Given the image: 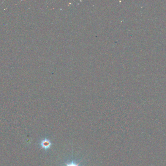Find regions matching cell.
<instances>
[{"instance_id": "6da1fadb", "label": "cell", "mask_w": 166, "mask_h": 166, "mask_svg": "<svg viewBox=\"0 0 166 166\" xmlns=\"http://www.w3.org/2000/svg\"><path fill=\"white\" fill-rule=\"evenodd\" d=\"M40 146L41 147V149H44L47 151L48 149H50V146L52 144L50 142V141L47 138H45L43 140L41 141L40 142Z\"/></svg>"}, {"instance_id": "7a4b0ae2", "label": "cell", "mask_w": 166, "mask_h": 166, "mask_svg": "<svg viewBox=\"0 0 166 166\" xmlns=\"http://www.w3.org/2000/svg\"><path fill=\"white\" fill-rule=\"evenodd\" d=\"M80 163L81 162H79L78 163H76L73 161H72L71 162H69V163H65V166H79Z\"/></svg>"}]
</instances>
